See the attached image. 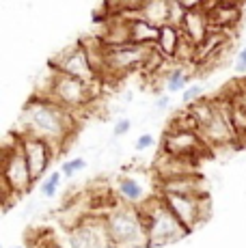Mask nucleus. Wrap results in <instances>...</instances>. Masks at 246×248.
<instances>
[{
  "label": "nucleus",
  "mask_w": 246,
  "mask_h": 248,
  "mask_svg": "<svg viewBox=\"0 0 246 248\" xmlns=\"http://www.w3.org/2000/svg\"><path fill=\"white\" fill-rule=\"evenodd\" d=\"M76 127H78V121H76V114L72 110L56 104L54 99L37 97L35 95L22 108L17 134H31L37 138H44L59 154V151L67 149V142L74 136Z\"/></svg>",
  "instance_id": "1"
},
{
  "label": "nucleus",
  "mask_w": 246,
  "mask_h": 248,
  "mask_svg": "<svg viewBox=\"0 0 246 248\" xmlns=\"http://www.w3.org/2000/svg\"><path fill=\"white\" fill-rule=\"evenodd\" d=\"M106 231L110 248H149V233L138 207L130 203L112 205L106 214Z\"/></svg>",
  "instance_id": "2"
},
{
  "label": "nucleus",
  "mask_w": 246,
  "mask_h": 248,
  "mask_svg": "<svg viewBox=\"0 0 246 248\" xmlns=\"http://www.w3.org/2000/svg\"><path fill=\"white\" fill-rule=\"evenodd\" d=\"M2 184H7L13 192L22 194V197L31 192L32 184H37L24 158L17 132H13L2 147Z\"/></svg>",
  "instance_id": "3"
},
{
  "label": "nucleus",
  "mask_w": 246,
  "mask_h": 248,
  "mask_svg": "<svg viewBox=\"0 0 246 248\" xmlns=\"http://www.w3.org/2000/svg\"><path fill=\"white\" fill-rule=\"evenodd\" d=\"M99 93V80L95 82H84L78 80L74 76L61 74L56 71V80H54V89H52V97L56 104L65 106L67 110H80V108H87L93 104V99Z\"/></svg>",
  "instance_id": "4"
},
{
  "label": "nucleus",
  "mask_w": 246,
  "mask_h": 248,
  "mask_svg": "<svg viewBox=\"0 0 246 248\" xmlns=\"http://www.w3.org/2000/svg\"><path fill=\"white\" fill-rule=\"evenodd\" d=\"M167 207L171 209L175 216L184 222V227L188 231H195L199 225L210 218L212 214V201L210 194H203V197H188V194H162Z\"/></svg>",
  "instance_id": "5"
},
{
  "label": "nucleus",
  "mask_w": 246,
  "mask_h": 248,
  "mask_svg": "<svg viewBox=\"0 0 246 248\" xmlns=\"http://www.w3.org/2000/svg\"><path fill=\"white\" fill-rule=\"evenodd\" d=\"M50 67H54L56 71H61V74H67L78 80H84V82H95V80H99L95 69H93V65H91V61H89V56H87V50H84L82 41H76L74 46L61 50L59 54L50 61Z\"/></svg>",
  "instance_id": "6"
},
{
  "label": "nucleus",
  "mask_w": 246,
  "mask_h": 248,
  "mask_svg": "<svg viewBox=\"0 0 246 248\" xmlns=\"http://www.w3.org/2000/svg\"><path fill=\"white\" fill-rule=\"evenodd\" d=\"M154 47V46H151ZM151 47L147 46H136V44H125V46H115L108 47L106 54V74L104 76H121L130 74V71L145 67Z\"/></svg>",
  "instance_id": "7"
},
{
  "label": "nucleus",
  "mask_w": 246,
  "mask_h": 248,
  "mask_svg": "<svg viewBox=\"0 0 246 248\" xmlns=\"http://www.w3.org/2000/svg\"><path fill=\"white\" fill-rule=\"evenodd\" d=\"M162 151L182 158L201 160L205 154H210L212 147L195 130H167L162 138Z\"/></svg>",
  "instance_id": "8"
},
{
  "label": "nucleus",
  "mask_w": 246,
  "mask_h": 248,
  "mask_svg": "<svg viewBox=\"0 0 246 248\" xmlns=\"http://www.w3.org/2000/svg\"><path fill=\"white\" fill-rule=\"evenodd\" d=\"M147 233H149L151 246H169V244H175V242L184 240L190 231H188V229L184 227V222L167 207L147 222Z\"/></svg>",
  "instance_id": "9"
},
{
  "label": "nucleus",
  "mask_w": 246,
  "mask_h": 248,
  "mask_svg": "<svg viewBox=\"0 0 246 248\" xmlns=\"http://www.w3.org/2000/svg\"><path fill=\"white\" fill-rule=\"evenodd\" d=\"M69 248H110L106 231V216L89 214L82 225L69 231Z\"/></svg>",
  "instance_id": "10"
},
{
  "label": "nucleus",
  "mask_w": 246,
  "mask_h": 248,
  "mask_svg": "<svg viewBox=\"0 0 246 248\" xmlns=\"http://www.w3.org/2000/svg\"><path fill=\"white\" fill-rule=\"evenodd\" d=\"M20 142H22L24 158L28 162V166H31L32 177H35V181H39L48 173L52 160H54V155H56L54 147H52L48 140H44V138H37L31 134H20Z\"/></svg>",
  "instance_id": "11"
},
{
  "label": "nucleus",
  "mask_w": 246,
  "mask_h": 248,
  "mask_svg": "<svg viewBox=\"0 0 246 248\" xmlns=\"http://www.w3.org/2000/svg\"><path fill=\"white\" fill-rule=\"evenodd\" d=\"M242 2L244 0H210L205 9L210 26L220 31H233L242 20Z\"/></svg>",
  "instance_id": "12"
},
{
  "label": "nucleus",
  "mask_w": 246,
  "mask_h": 248,
  "mask_svg": "<svg viewBox=\"0 0 246 248\" xmlns=\"http://www.w3.org/2000/svg\"><path fill=\"white\" fill-rule=\"evenodd\" d=\"M197 162L199 160L195 158H182V155H171L167 151H160V155L154 162L155 181H167L197 173Z\"/></svg>",
  "instance_id": "13"
},
{
  "label": "nucleus",
  "mask_w": 246,
  "mask_h": 248,
  "mask_svg": "<svg viewBox=\"0 0 246 248\" xmlns=\"http://www.w3.org/2000/svg\"><path fill=\"white\" fill-rule=\"evenodd\" d=\"M155 188H158L160 194H188V197H203V194H210V184H207V179L201 177L199 173L167 179V181H155Z\"/></svg>",
  "instance_id": "14"
},
{
  "label": "nucleus",
  "mask_w": 246,
  "mask_h": 248,
  "mask_svg": "<svg viewBox=\"0 0 246 248\" xmlns=\"http://www.w3.org/2000/svg\"><path fill=\"white\" fill-rule=\"evenodd\" d=\"M210 20H207V11L199 9V11H188L186 17L182 22V31L188 39H192L195 44H203V39L210 32Z\"/></svg>",
  "instance_id": "15"
},
{
  "label": "nucleus",
  "mask_w": 246,
  "mask_h": 248,
  "mask_svg": "<svg viewBox=\"0 0 246 248\" xmlns=\"http://www.w3.org/2000/svg\"><path fill=\"white\" fill-rule=\"evenodd\" d=\"M117 197L123 203H130V205H138L140 201L149 197L147 188L140 184V179H136V175H123L117 181Z\"/></svg>",
  "instance_id": "16"
},
{
  "label": "nucleus",
  "mask_w": 246,
  "mask_h": 248,
  "mask_svg": "<svg viewBox=\"0 0 246 248\" xmlns=\"http://www.w3.org/2000/svg\"><path fill=\"white\" fill-rule=\"evenodd\" d=\"M158 37H160V26L151 24L143 17H132L130 22V41L136 46H155L158 44Z\"/></svg>",
  "instance_id": "17"
},
{
  "label": "nucleus",
  "mask_w": 246,
  "mask_h": 248,
  "mask_svg": "<svg viewBox=\"0 0 246 248\" xmlns=\"http://www.w3.org/2000/svg\"><path fill=\"white\" fill-rule=\"evenodd\" d=\"M184 39V31L179 26H175V24H164V26H160V37H158V47L160 52H162L164 56H167L169 61L175 59V52H177L179 44H182Z\"/></svg>",
  "instance_id": "18"
},
{
  "label": "nucleus",
  "mask_w": 246,
  "mask_h": 248,
  "mask_svg": "<svg viewBox=\"0 0 246 248\" xmlns=\"http://www.w3.org/2000/svg\"><path fill=\"white\" fill-rule=\"evenodd\" d=\"M171 4H173V0H147L145 7L140 9L138 17L155 24V26L171 24Z\"/></svg>",
  "instance_id": "19"
},
{
  "label": "nucleus",
  "mask_w": 246,
  "mask_h": 248,
  "mask_svg": "<svg viewBox=\"0 0 246 248\" xmlns=\"http://www.w3.org/2000/svg\"><path fill=\"white\" fill-rule=\"evenodd\" d=\"M188 110H190V114L195 117L197 125H199V132H201V127H205L207 123L214 119L216 114V99H199V102H195L192 106H188Z\"/></svg>",
  "instance_id": "20"
},
{
  "label": "nucleus",
  "mask_w": 246,
  "mask_h": 248,
  "mask_svg": "<svg viewBox=\"0 0 246 248\" xmlns=\"http://www.w3.org/2000/svg\"><path fill=\"white\" fill-rule=\"evenodd\" d=\"M192 74H188L186 67H182V65H175L173 69L167 71V78H164V91H167L169 95L177 93V91H184L188 87V82H190Z\"/></svg>",
  "instance_id": "21"
},
{
  "label": "nucleus",
  "mask_w": 246,
  "mask_h": 248,
  "mask_svg": "<svg viewBox=\"0 0 246 248\" xmlns=\"http://www.w3.org/2000/svg\"><path fill=\"white\" fill-rule=\"evenodd\" d=\"M147 0H104L102 7L108 11V16H117V13H125V16L136 17L140 9L145 7Z\"/></svg>",
  "instance_id": "22"
},
{
  "label": "nucleus",
  "mask_w": 246,
  "mask_h": 248,
  "mask_svg": "<svg viewBox=\"0 0 246 248\" xmlns=\"http://www.w3.org/2000/svg\"><path fill=\"white\" fill-rule=\"evenodd\" d=\"M63 173L61 170H52V173L46 177L44 181H41V197L44 199H54L56 197V192H59V188H61V181H63Z\"/></svg>",
  "instance_id": "23"
},
{
  "label": "nucleus",
  "mask_w": 246,
  "mask_h": 248,
  "mask_svg": "<svg viewBox=\"0 0 246 248\" xmlns=\"http://www.w3.org/2000/svg\"><path fill=\"white\" fill-rule=\"evenodd\" d=\"M167 130H195L199 132V125H197V121H195V117L190 114V110H182V112H177L175 117L169 121V127Z\"/></svg>",
  "instance_id": "24"
},
{
  "label": "nucleus",
  "mask_w": 246,
  "mask_h": 248,
  "mask_svg": "<svg viewBox=\"0 0 246 248\" xmlns=\"http://www.w3.org/2000/svg\"><path fill=\"white\" fill-rule=\"evenodd\" d=\"M87 164H89V162H87V158H84V155H76V158L63 162V166H61V173H63L65 179H72L74 175L82 173V170L87 169Z\"/></svg>",
  "instance_id": "25"
},
{
  "label": "nucleus",
  "mask_w": 246,
  "mask_h": 248,
  "mask_svg": "<svg viewBox=\"0 0 246 248\" xmlns=\"http://www.w3.org/2000/svg\"><path fill=\"white\" fill-rule=\"evenodd\" d=\"M231 123L235 127V134H238V140L246 134V110L244 108H238L231 104Z\"/></svg>",
  "instance_id": "26"
},
{
  "label": "nucleus",
  "mask_w": 246,
  "mask_h": 248,
  "mask_svg": "<svg viewBox=\"0 0 246 248\" xmlns=\"http://www.w3.org/2000/svg\"><path fill=\"white\" fill-rule=\"evenodd\" d=\"M203 97H205V87H203V84H190V87H186L182 93L184 106H192V104Z\"/></svg>",
  "instance_id": "27"
},
{
  "label": "nucleus",
  "mask_w": 246,
  "mask_h": 248,
  "mask_svg": "<svg viewBox=\"0 0 246 248\" xmlns=\"http://www.w3.org/2000/svg\"><path fill=\"white\" fill-rule=\"evenodd\" d=\"M130 130H132V121H130L127 117H121V119H117V121H115V127H112V136H115V138H121V136H125Z\"/></svg>",
  "instance_id": "28"
},
{
  "label": "nucleus",
  "mask_w": 246,
  "mask_h": 248,
  "mask_svg": "<svg viewBox=\"0 0 246 248\" xmlns=\"http://www.w3.org/2000/svg\"><path fill=\"white\" fill-rule=\"evenodd\" d=\"M186 11H199V9H207L210 0H177Z\"/></svg>",
  "instance_id": "29"
},
{
  "label": "nucleus",
  "mask_w": 246,
  "mask_h": 248,
  "mask_svg": "<svg viewBox=\"0 0 246 248\" xmlns=\"http://www.w3.org/2000/svg\"><path fill=\"white\" fill-rule=\"evenodd\" d=\"M154 142H155V138L151 136V134H140V136L134 140V149H136V151H147L149 147L154 145Z\"/></svg>",
  "instance_id": "30"
},
{
  "label": "nucleus",
  "mask_w": 246,
  "mask_h": 248,
  "mask_svg": "<svg viewBox=\"0 0 246 248\" xmlns=\"http://www.w3.org/2000/svg\"><path fill=\"white\" fill-rule=\"evenodd\" d=\"M235 74H246V46L238 52V59H235Z\"/></svg>",
  "instance_id": "31"
},
{
  "label": "nucleus",
  "mask_w": 246,
  "mask_h": 248,
  "mask_svg": "<svg viewBox=\"0 0 246 248\" xmlns=\"http://www.w3.org/2000/svg\"><path fill=\"white\" fill-rule=\"evenodd\" d=\"M171 106V95L164 93V95H158L154 102V108H160V110H167V108Z\"/></svg>",
  "instance_id": "32"
},
{
  "label": "nucleus",
  "mask_w": 246,
  "mask_h": 248,
  "mask_svg": "<svg viewBox=\"0 0 246 248\" xmlns=\"http://www.w3.org/2000/svg\"><path fill=\"white\" fill-rule=\"evenodd\" d=\"M238 142H240V145H242V147H246V134H244L242 138H240V140H238Z\"/></svg>",
  "instance_id": "33"
},
{
  "label": "nucleus",
  "mask_w": 246,
  "mask_h": 248,
  "mask_svg": "<svg viewBox=\"0 0 246 248\" xmlns=\"http://www.w3.org/2000/svg\"><path fill=\"white\" fill-rule=\"evenodd\" d=\"M11 248H22V246H11Z\"/></svg>",
  "instance_id": "34"
}]
</instances>
